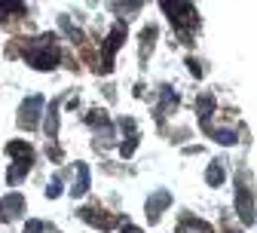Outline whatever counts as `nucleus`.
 Wrapping results in <instances>:
<instances>
[{"instance_id": "dca6fc26", "label": "nucleus", "mask_w": 257, "mask_h": 233, "mask_svg": "<svg viewBox=\"0 0 257 233\" xmlns=\"http://www.w3.org/2000/svg\"><path fill=\"white\" fill-rule=\"evenodd\" d=\"M58 28L64 31V34H68V40H71V43H83V31H80V28H74L68 16H61V19H58Z\"/></svg>"}, {"instance_id": "9d476101", "label": "nucleus", "mask_w": 257, "mask_h": 233, "mask_svg": "<svg viewBox=\"0 0 257 233\" xmlns=\"http://www.w3.org/2000/svg\"><path fill=\"white\" fill-rule=\"evenodd\" d=\"M178 233H211V227L199 218H193V215H184L178 221Z\"/></svg>"}, {"instance_id": "4be33fe9", "label": "nucleus", "mask_w": 257, "mask_h": 233, "mask_svg": "<svg viewBox=\"0 0 257 233\" xmlns=\"http://www.w3.org/2000/svg\"><path fill=\"white\" fill-rule=\"evenodd\" d=\"M116 126L125 132V138H128V135H138V123H135L132 117H119V120H116Z\"/></svg>"}, {"instance_id": "7ed1b4c3", "label": "nucleus", "mask_w": 257, "mask_h": 233, "mask_svg": "<svg viewBox=\"0 0 257 233\" xmlns=\"http://www.w3.org/2000/svg\"><path fill=\"white\" fill-rule=\"evenodd\" d=\"M43 108H46L43 95H28L25 102L19 105V126L22 129H37L40 120H43Z\"/></svg>"}, {"instance_id": "b1692460", "label": "nucleus", "mask_w": 257, "mask_h": 233, "mask_svg": "<svg viewBox=\"0 0 257 233\" xmlns=\"http://www.w3.org/2000/svg\"><path fill=\"white\" fill-rule=\"evenodd\" d=\"M135 147H138V135H128V138H122L119 153H122V157H132V153H135Z\"/></svg>"}, {"instance_id": "5701e85b", "label": "nucleus", "mask_w": 257, "mask_h": 233, "mask_svg": "<svg viewBox=\"0 0 257 233\" xmlns=\"http://www.w3.org/2000/svg\"><path fill=\"white\" fill-rule=\"evenodd\" d=\"M25 233H55V230H52L49 224H43V221L34 218V221H28V224H25Z\"/></svg>"}, {"instance_id": "a211bd4d", "label": "nucleus", "mask_w": 257, "mask_h": 233, "mask_svg": "<svg viewBox=\"0 0 257 233\" xmlns=\"http://www.w3.org/2000/svg\"><path fill=\"white\" fill-rule=\"evenodd\" d=\"M19 10H22V0H0V22L13 19Z\"/></svg>"}, {"instance_id": "f03ea898", "label": "nucleus", "mask_w": 257, "mask_h": 233, "mask_svg": "<svg viewBox=\"0 0 257 233\" xmlns=\"http://www.w3.org/2000/svg\"><path fill=\"white\" fill-rule=\"evenodd\" d=\"M159 7H163V13L172 19V25L178 28V34L190 40L187 25H190V28H196V25H199V19H196V13H193V7L187 4V0H159Z\"/></svg>"}, {"instance_id": "423d86ee", "label": "nucleus", "mask_w": 257, "mask_h": 233, "mask_svg": "<svg viewBox=\"0 0 257 233\" xmlns=\"http://www.w3.org/2000/svg\"><path fill=\"white\" fill-rule=\"evenodd\" d=\"M0 206H4V218H22L25 215V196L22 193H7L4 199H0Z\"/></svg>"}, {"instance_id": "9b49d317", "label": "nucleus", "mask_w": 257, "mask_h": 233, "mask_svg": "<svg viewBox=\"0 0 257 233\" xmlns=\"http://www.w3.org/2000/svg\"><path fill=\"white\" fill-rule=\"evenodd\" d=\"M159 92H163V95H159V108H156V114L166 117V114H172V108L178 105V92H175L172 86H163Z\"/></svg>"}, {"instance_id": "4468645a", "label": "nucleus", "mask_w": 257, "mask_h": 233, "mask_svg": "<svg viewBox=\"0 0 257 233\" xmlns=\"http://www.w3.org/2000/svg\"><path fill=\"white\" fill-rule=\"evenodd\" d=\"M58 108H61V102H52L49 105V114H46V123H43V129H46L49 138L58 135Z\"/></svg>"}, {"instance_id": "f8f14e48", "label": "nucleus", "mask_w": 257, "mask_h": 233, "mask_svg": "<svg viewBox=\"0 0 257 233\" xmlns=\"http://www.w3.org/2000/svg\"><path fill=\"white\" fill-rule=\"evenodd\" d=\"M7 153L16 157V160H25V163H34V147L25 144V141H10L7 144Z\"/></svg>"}, {"instance_id": "1a4fd4ad", "label": "nucleus", "mask_w": 257, "mask_h": 233, "mask_svg": "<svg viewBox=\"0 0 257 233\" xmlns=\"http://www.w3.org/2000/svg\"><path fill=\"white\" fill-rule=\"evenodd\" d=\"M202 129L208 132L217 144H236V141H239V132H236V129H214L208 120H202Z\"/></svg>"}, {"instance_id": "6e6552de", "label": "nucleus", "mask_w": 257, "mask_h": 233, "mask_svg": "<svg viewBox=\"0 0 257 233\" xmlns=\"http://www.w3.org/2000/svg\"><path fill=\"white\" fill-rule=\"evenodd\" d=\"M80 218H83L86 224H92V227H98V230H110V227H113V218L104 215L101 209H80Z\"/></svg>"}, {"instance_id": "aec40b11", "label": "nucleus", "mask_w": 257, "mask_h": 233, "mask_svg": "<svg viewBox=\"0 0 257 233\" xmlns=\"http://www.w3.org/2000/svg\"><path fill=\"white\" fill-rule=\"evenodd\" d=\"M86 123H89L92 129H98V126L107 123V114H104L101 108H92V111H86Z\"/></svg>"}, {"instance_id": "a878e982", "label": "nucleus", "mask_w": 257, "mask_h": 233, "mask_svg": "<svg viewBox=\"0 0 257 233\" xmlns=\"http://www.w3.org/2000/svg\"><path fill=\"white\" fill-rule=\"evenodd\" d=\"M230 233H236V230H230Z\"/></svg>"}, {"instance_id": "39448f33", "label": "nucleus", "mask_w": 257, "mask_h": 233, "mask_svg": "<svg viewBox=\"0 0 257 233\" xmlns=\"http://www.w3.org/2000/svg\"><path fill=\"white\" fill-rule=\"evenodd\" d=\"M74 172H77V178H74V184H71V196H86V190H89V184H92V175H89V166L86 163H74Z\"/></svg>"}, {"instance_id": "393cba45", "label": "nucleus", "mask_w": 257, "mask_h": 233, "mask_svg": "<svg viewBox=\"0 0 257 233\" xmlns=\"http://www.w3.org/2000/svg\"><path fill=\"white\" fill-rule=\"evenodd\" d=\"M119 233H141V230H138V227H122Z\"/></svg>"}, {"instance_id": "f257e3e1", "label": "nucleus", "mask_w": 257, "mask_h": 233, "mask_svg": "<svg viewBox=\"0 0 257 233\" xmlns=\"http://www.w3.org/2000/svg\"><path fill=\"white\" fill-rule=\"evenodd\" d=\"M19 52L25 55V61L31 64V68H37V71H52V68H58V61H61V49L55 46L52 34H43L34 43H22Z\"/></svg>"}, {"instance_id": "2eb2a0df", "label": "nucleus", "mask_w": 257, "mask_h": 233, "mask_svg": "<svg viewBox=\"0 0 257 233\" xmlns=\"http://www.w3.org/2000/svg\"><path fill=\"white\" fill-rule=\"evenodd\" d=\"M223 178H227V172H223V163H220V160H217V163H211L208 169H205V181H208L211 187L223 184Z\"/></svg>"}, {"instance_id": "412c9836", "label": "nucleus", "mask_w": 257, "mask_h": 233, "mask_svg": "<svg viewBox=\"0 0 257 233\" xmlns=\"http://www.w3.org/2000/svg\"><path fill=\"white\" fill-rule=\"evenodd\" d=\"M61 184H64V172H61V175H55V178L49 181L46 196H49V199H58V196H61Z\"/></svg>"}, {"instance_id": "6ab92c4d", "label": "nucleus", "mask_w": 257, "mask_h": 233, "mask_svg": "<svg viewBox=\"0 0 257 233\" xmlns=\"http://www.w3.org/2000/svg\"><path fill=\"white\" fill-rule=\"evenodd\" d=\"M153 37H156V28L147 25V28H144V34H141V46H144V49H141V58L150 55V49H153Z\"/></svg>"}, {"instance_id": "0eeeda50", "label": "nucleus", "mask_w": 257, "mask_h": 233, "mask_svg": "<svg viewBox=\"0 0 257 233\" xmlns=\"http://www.w3.org/2000/svg\"><path fill=\"white\" fill-rule=\"evenodd\" d=\"M172 203V196H169V190H156L150 199H147V218L150 221H159V215H163V209Z\"/></svg>"}, {"instance_id": "20e7f679", "label": "nucleus", "mask_w": 257, "mask_h": 233, "mask_svg": "<svg viewBox=\"0 0 257 233\" xmlns=\"http://www.w3.org/2000/svg\"><path fill=\"white\" fill-rule=\"evenodd\" d=\"M122 40H125V22L122 19H116L113 22V28H110V34H107V40H104V46H101V52L104 55H116V49L122 46Z\"/></svg>"}, {"instance_id": "f3484780", "label": "nucleus", "mask_w": 257, "mask_h": 233, "mask_svg": "<svg viewBox=\"0 0 257 233\" xmlns=\"http://www.w3.org/2000/svg\"><path fill=\"white\" fill-rule=\"evenodd\" d=\"M211 111H214V95H211V92H202V95L196 98V114L205 120V117H211Z\"/></svg>"}, {"instance_id": "ddd939ff", "label": "nucleus", "mask_w": 257, "mask_h": 233, "mask_svg": "<svg viewBox=\"0 0 257 233\" xmlns=\"http://www.w3.org/2000/svg\"><path fill=\"white\" fill-rule=\"evenodd\" d=\"M28 169H31V163H25V160H16L13 166H10V172H7V184H22L25 181V175H28Z\"/></svg>"}]
</instances>
